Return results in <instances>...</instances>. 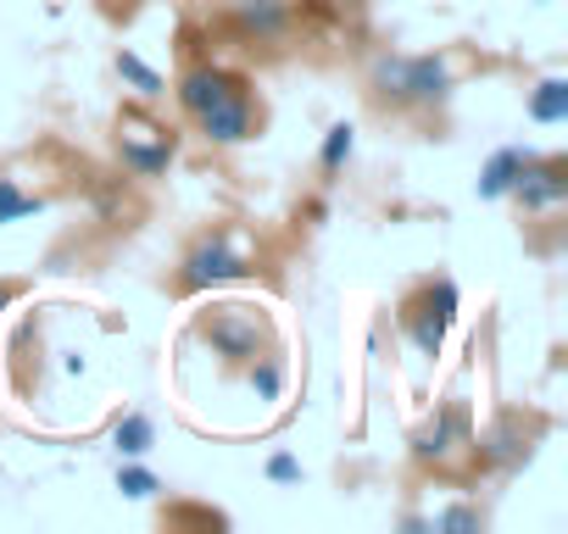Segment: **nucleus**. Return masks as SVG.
Returning <instances> with one entry per match:
<instances>
[{
	"mask_svg": "<svg viewBox=\"0 0 568 534\" xmlns=\"http://www.w3.org/2000/svg\"><path fill=\"white\" fill-rule=\"evenodd\" d=\"M374 90L396 106H435L452 90V68L446 57H385L374 68Z\"/></svg>",
	"mask_w": 568,
	"mask_h": 534,
	"instance_id": "f257e3e1",
	"label": "nucleus"
},
{
	"mask_svg": "<svg viewBox=\"0 0 568 534\" xmlns=\"http://www.w3.org/2000/svg\"><path fill=\"white\" fill-rule=\"evenodd\" d=\"M402 324H407V335H413V346H418L424 357H440L446 329L457 324V285H452V279H435V285L424 290V301H413V307L402 312Z\"/></svg>",
	"mask_w": 568,
	"mask_h": 534,
	"instance_id": "f03ea898",
	"label": "nucleus"
},
{
	"mask_svg": "<svg viewBox=\"0 0 568 534\" xmlns=\"http://www.w3.org/2000/svg\"><path fill=\"white\" fill-rule=\"evenodd\" d=\"M229 279H245V256L234 250L229 234L201 239L179 267V290H212V285H229Z\"/></svg>",
	"mask_w": 568,
	"mask_h": 534,
	"instance_id": "7ed1b4c3",
	"label": "nucleus"
},
{
	"mask_svg": "<svg viewBox=\"0 0 568 534\" xmlns=\"http://www.w3.org/2000/svg\"><path fill=\"white\" fill-rule=\"evenodd\" d=\"M524 212H557L568 201V162L562 156H524L513 189H507Z\"/></svg>",
	"mask_w": 568,
	"mask_h": 534,
	"instance_id": "20e7f679",
	"label": "nucleus"
},
{
	"mask_svg": "<svg viewBox=\"0 0 568 534\" xmlns=\"http://www.w3.org/2000/svg\"><path fill=\"white\" fill-rule=\"evenodd\" d=\"M118 151H123V167H134L140 178H156V173H168V162H173V134L156 129V123H145V117H134V112H123V123H118Z\"/></svg>",
	"mask_w": 568,
	"mask_h": 534,
	"instance_id": "39448f33",
	"label": "nucleus"
},
{
	"mask_svg": "<svg viewBox=\"0 0 568 534\" xmlns=\"http://www.w3.org/2000/svg\"><path fill=\"white\" fill-rule=\"evenodd\" d=\"M201 335L212 340V351H217L223 362H251V357H262V318H251V307H217V312L201 324Z\"/></svg>",
	"mask_w": 568,
	"mask_h": 534,
	"instance_id": "423d86ee",
	"label": "nucleus"
},
{
	"mask_svg": "<svg viewBox=\"0 0 568 534\" xmlns=\"http://www.w3.org/2000/svg\"><path fill=\"white\" fill-rule=\"evenodd\" d=\"M195 123H201V134L212 140V145H245L251 140V95H245V84L240 90H229L223 101H212L206 112H195Z\"/></svg>",
	"mask_w": 568,
	"mask_h": 534,
	"instance_id": "0eeeda50",
	"label": "nucleus"
},
{
	"mask_svg": "<svg viewBox=\"0 0 568 534\" xmlns=\"http://www.w3.org/2000/svg\"><path fill=\"white\" fill-rule=\"evenodd\" d=\"M229 90H240V79H229L223 68H190V73L179 79V106L195 117V112H206L212 101H223Z\"/></svg>",
	"mask_w": 568,
	"mask_h": 534,
	"instance_id": "6e6552de",
	"label": "nucleus"
},
{
	"mask_svg": "<svg viewBox=\"0 0 568 534\" xmlns=\"http://www.w3.org/2000/svg\"><path fill=\"white\" fill-rule=\"evenodd\" d=\"M524 156H529V151H518V145H501V151L485 162V173H479V201H501V195L513 189V178H518Z\"/></svg>",
	"mask_w": 568,
	"mask_h": 534,
	"instance_id": "1a4fd4ad",
	"label": "nucleus"
},
{
	"mask_svg": "<svg viewBox=\"0 0 568 534\" xmlns=\"http://www.w3.org/2000/svg\"><path fill=\"white\" fill-rule=\"evenodd\" d=\"M234 18H240V29H245V34L273 40V34H284V0H240Z\"/></svg>",
	"mask_w": 568,
	"mask_h": 534,
	"instance_id": "9d476101",
	"label": "nucleus"
},
{
	"mask_svg": "<svg viewBox=\"0 0 568 534\" xmlns=\"http://www.w3.org/2000/svg\"><path fill=\"white\" fill-rule=\"evenodd\" d=\"M529 117L535 123H568V79H540L529 90Z\"/></svg>",
	"mask_w": 568,
	"mask_h": 534,
	"instance_id": "9b49d317",
	"label": "nucleus"
},
{
	"mask_svg": "<svg viewBox=\"0 0 568 534\" xmlns=\"http://www.w3.org/2000/svg\"><path fill=\"white\" fill-rule=\"evenodd\" d=\"M452 440H463V418L446 407V412H440V418H435V423H429L418 440H413V451H418L424 462H440V456L452 451Z\"/></svg>",
	"mask_w": 568,
	"mask_h": 534,
	"instance_id": "f8f14e48",
	"label": "nucleus"
},
{
	"mask_svg": "<svg viewBox=\"0 0 568 534\" xmlns=\"http://www.w3.org/2000/svg\"><path fill=\"white\" fill-rule=\"evenodd\" d=\"M352 145H357V129H352V123H335V129L324 134L318 167H324V178H329V184H335V178H341V167L352 162Z\"/></svg>",
	"mask_w": 568,
	"mask_h": 534,
	"instance_id": "ddd939ff",
	"label": "nucleus"
},
{
	"mask_svg": "<svg viewBox=\"0 0 568 534\" xmlns=\"http://www.w3.org/2000/svg\"><path fill=\"white\" fill-rule=\"evenodd\" d=\"M118 73H123V79H129V84H134V90L145 95V101H156V95H168V84H162V73H156V68H145V62H140L134 51H118Z\"/></svg>",
	"mask_w": 568,
	"mask_h": 534,
	"instance_id": "4468645a",
	"label": "nucleus"
},
{
	"mask_svg": "<svg viewBox=\"0 0 568 534\" xmlns=\"http://www.w3.org/2000/svg\"><path fill=\"white\" fill-rule=\"evenodd\" d=\"M251 390H256V401H278V390H284V368H278V357H251Z\"/></svg>",
	"mask_w": 568,
	"mask_h": 534,
	"instance_id": "2eb2a0df",
	"label": "nucleus"
},
{
	"mask_svg": "<svg viewBox=\"0 0 568 534\" xmlns=\"http://www.w3.org/2000/svg\"><path fill=\"white\" fill-rule=\"evenodd\" d=\"M151 440H156L151 418H123V423H118V451H123V456H145Z\"/></svg>",
	"mask_w": 568,
	"mask_h": 534,
	"instance_id": "dca6fc26",
	"label": "nucleus"
},
{
	"mask_svg": "<svg viewBox=\"0 0 568 534\" xmlns=\"http://www.w3.org/2000/svg\"><path fill=\"white\" fill-rule=\"evenodd\" d=\"M29 212H40V201H34V195H23V189H18V178H0V228L18 223V217H29Z\"/></svg>",
	"mask_w": 568,
	"mask_h": 534,
	"instance_id": "f3484780",
	"label": "nucleus"
},
{
	"mask_svg": "<svg viewBox=\"0 0 568 534\" xmlns=\"http://www.w3.org/2000/svg\"><path fill=\"white\" fill-rule=\"evenodd\" d=\"M118 490H123L129 501H151V495L162 490V479H156L151 468H123V473H118Z\"/></svg>",
	"mask_w": 568,
	"mask_h": 534,
	"instance_id": "a211bd4d",
	"label": "nucleus"
},
{
	"mask_svg": "<svg viewBox=\"0 0 568 534\" xmlns=\"http://www.w3.org/2000/svg\"><path fill=\"white\" fill-rule=\"evenodd\" d=\"M435 528H479V512L474 506H446V512H435Z\"/></svg>",
	"mask_w": 568,
	"mask_h": 534,
	"instance_id": "6ab92c4d",
	"label": "nucleus"
},
{
	"mask_svg": "<svg viewBox=\"0 0 568 534\" xmlns=\"http://www.w3.org/2000/svg\"><path fill=\"white\" fill-rule=\"evenodd\" d=\"M267 479H273V484H296V479H302V462H296V456H273V462H267Z\"/></svg>",
	"mask_w": 568,
	"mask_h": 534,
	"instance_id": "aec40b11",
	"label": "nucleus"
},
{
	"mask_svg": "<svg viewBox=\"0 0 568 534\" xmlns=\"http://www.w3.org/2000/svg\"><path fill=\"white\" fill-rule=\"evenodd\" d=\"M7 301H12V290H0V312H7Z\"/></svg>",
	"mask_w": 568,
	"mask_h": 534,
	"instance_id": "412c9836",
	"label": "nucleus"
}]
</instances>
